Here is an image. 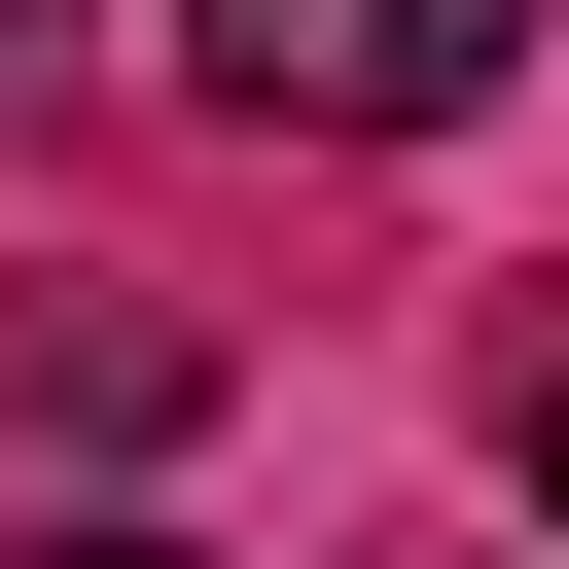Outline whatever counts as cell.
<instances>
[{
	"mask_svg": "<svg viewBox=\"0 0 569 569\" xmlns=\"http://www.w3.org/2000/svg\"><path fill=\"white\" fill-rule=\"evenodd\" d=\"M498 462L569 498V284H498Z\"/></svg>",
	"mask_w": 569,
	"mask_h": 569,
	"instance_id": "3957f363",
	"label": "cell"
},
{
	"mask_svg": "<svg viewBox=\"0 0 569 569\" xmlns=\"http://www.w3.org/2000/svg\"><path fill=\"white\" fill-rule=\"evenodd\" d=\"M0 427L178 462V427H213V320H178V284H0Z\"/></svg>",
	"mask_w": 569,
	"mask_h": 569,
	"instance_id": "7a4b0ae2",
	"label": "cell"
},
{
	"mask_svg": "<svg viewBox=\"0 0 569 569\" xmlns=\"http://www.w3.org/2000/svg\"><path fill=\"white\" fill-rule=\"evenodd\" d=\"M178 71H213L249 142H462V107L533 71V0H178Z\"/></svg>",
	"mask_w": 569,
	"mask_h": 569,
	"instance_id": "6da1fadb",
	"label": "cell"
},
{
	"mask_svg": "<svg viewBox=\"0 0 569 569\" xmlns=\"http://www.w3.org/2000/svg\"><path fill=\"white\" fill-rule=\"evenodd\" d=\"M36 569H178V533H36Z\"/></svg>",
	"mask_w": 569,
	"mask_h": 569,
	"instance_id": "277c9868",
	"label": "cell"
}]
</instances>
